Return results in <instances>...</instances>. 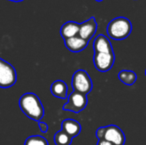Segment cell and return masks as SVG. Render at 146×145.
<instances>
[{
  "instance_id": "cell-1",
  "label": "cell",
  "mask_w": 146,
  "mask_h": 145,
  "mask_svg": "<svg viewBox=\"0 0 146 145\" xmlns=\"http://www.w3.org/2000/svg\"><path fill=\"white\" fill-rule=\"evenodd\" d=\"M19 106L21 111L28 118L39 122L44 115L43 104L38 97L32 92L23 94L19 100Z\"/></svg>"
},
{
  "instance_id": "cell-2",
  "label": "cell",
  "mask_w": 146,
  "mask_h": 145,
  "mask_svg": "<svg viewBox=\"0 0 146 145\" xmlns=\"http://www.w3.org/2000/svg\"><path fill=\"white\" fill-rule=\"evenodd\" d=\"M132 29L133 25L130 20L119 16L110 21L107 26V33L112 39L123 40L131 34Z\"/></svg>"
},
{
  "instance_id": "cell-3",
  "label": "cell",
  "mask_w": 146,
  "mask_h": 145,
  "mask_svg": "<svg viewBox=\"0 0 146 145\" xmlns=\"http://www.w3.org/2000/svg\"><path fill=\"white\" fill-rule=\"evenodd\" d=\"M72 87L74 91L87 95L93 88L91 77L85 70H77L72 77Z\"/></svg>"
},
{
  "instance_id": "cell-4",
  "label": "cell",
  "mask_w": 146,
  "mask_h": 145,
  "mask_svg": "<svg viewBox=\"0 0 146 145\" xmlns=\"http://www.w3.org/2000/svg\"><path fill=\"white\" fill-rule=\"evenodd\" d=\"M87 103L88 99L86 95L74 91L68 96V102L63 105L62 109L65 111H70L78 114L86 108Z\"/></svg>"
},
{
  "instance_id": "cell-5",
  "label": "cell",
  "mask_w": 146,
  "mask_h": 145,
  "mask_svg": "<svg viewBox=\"0 0 146 145\" xmlns=\"http://www.w3.org/2000/svg\"><path fill=\"white\" fill-rule=\"evenodd\" d=\"M16 72L15 68L8 62L0 58V87L9 88L16 82Z\"/></svg>"
},
{
  "instance_id": "cell-6",
  "label": "cell",
  "mask_w": 146,
  "mask_h": 145,
  "mask_svg": "<svg viewBox=\"0 0 146 145\" xmlns=\"http://www.w3.org/2000/svg\"><path fill=\"white\" fill-rule=\"evenodd\" d=\"M115 54L113 53H94L93 62L97 70L105 73L110 71L115 63Z\"/></svg>"
},
{
  "instance_id": "cell-7",
  "label": "cell",
  "mask_w": 146,
  "mask_h": 145,
  "mask_svg": "<svg viewBox=\"0 0 146 145\" xmlns=\"http://www.w3.org/2000/svg\"><path fill=\"white\" fill-rule=\"evenodd\" d=\"M103 139L109 141L113 145H124L126 142V137L123 131L115 125L105 126Z\"/></svg>"
},
{
  "instance_id": "cell-8",
  "label": "cell",
  "mask_w": 146,
  "mask_h": 145,
  "mask_svg": "<svg viewBox=\"0 0 146 145\" xmlns=\"http://www.w3.org/2000/svg\"><path fill=\"white\" fill-rule=\"evenodd\" d=\"M98 28V24L94 16L91 17L87 21L80 23L79 36L85 40L90 41V39L95 35Z\"/></svg>"
},
{
  "instance_id": "cell-9",
  "label": "cell",
  "mask_w": 146,
  "mask_h": 145,
  "mask_svg": "<svg viewBox=\"0 0 146 145\" xmlns=\"http://www.w3.org/2000/svg\"><path fill=\"white\" fill-rule=\"evenodd\" d=\"M93 49L95 53H113V47L110 39L104 34L97 36L93 42Z\"/></svg>"
},
{
  "instance_id": "cell-10",
  "label": "cell",
  "mask_w": 146,
  "mask_h": 145,
  "mask_svg": "<svg viewBox=\"0 0 146 145\" xmlns=\"http://www.w3.org/2000/svg\"><path fill=\"white\" fill-rule=\"evenodd\" d=\"M88 43L89 41L85 40L84 38H80L79 35L64 40V44L67 49L74 53H78L85 50L87 47Z\"/></svg>"
},
{
  "instance_id": "cell-11",
  "label": "cell",
  "mask_w": 146,
  "mask_h": 145,
  "mask_svg": "<svg viewBox=\"0 0 146 145\" xmlns=\"http://www.w3.org/2000/svg\"><path fill=\"white\" fill-rule=\"evenodd\" d=\"M80 26V23L73 21L65 22L60 29L61 36L65 40V39H68V38H70L79 35Z\"/></svg>"
},
{
  "instance_id": "cell-12",
  "label": "cell",
  "mask_w": 146,
  "mask_h": 145,
  "mask_svg": "<svg viewBox=\"0 0 146 145\" xmlns=\"http://www.w3.org/2000/svg\"><path fill=\"white\" fill-rule=\"evenodd\" d=\"M62 131L66 132L71 138H75L80 133L81 126L77 121L67 119L62 122Z\"/></svg>"
},
{
  "instance_id": "cell-13",
  "label": "cell",
  "mask_w": 146,
  "mask_h": 145,
  "mask_svg": "<svg viewBox=\"0 0 146 145\" xmlns=\"http://www.w3.org/2000/svg\"><path fill=\"white\" fill-rule=\"evenodd\" d=\"M68 85L62 80H56L52 83L50 86V92L51 94L61 99H65L68 95Z\"/></svg>"
},
{
  "instance_id": "cell-14",
  "label": "cell",
  "mask_w": 146,
  "mask_h": 145,
  "mask_svg": "<svg viewBox=\"0 0 146 145\" xmlns=\"http://www.w3.org/2000/svg\"><path fill=\"white\" fill-rule=\"evenodd\" d=\"M119 79L126 85H133L137 80V74L131 70H121L118 73Z\"/></svg>"
},
{
  "instance_id": "cell-15",
  "label": "cell",
  "mask_w": 146,
  "mask_h": 145,
  "mask_svg": "<svg viewBox=\"0 0 146 145\" xmlns=\"http://www.w3.org/2000/svg\"><path fill=\"white\" fill-rule=\"evenodd\" d=\"M72 140L73 138L62 130L57 132L54 136V142L56 145H71Z\"/></svg>"
},
{
  "instance_id": "cell-16",
  "label": "cell",
  "mask_w": 146,
  "mask_h": 145,
  "mask_svg": "<svg viewBox=\"0 0 146 145\" xmlns=\"http://www.w3.org/2000/svg\"><path fill=\"white\" fill-rule=\"evenodd\" d=\"M24 145H49V143L44 137L35 135L27 138L24 143Z\"/></svg>"
},
{
  "instance_id": "cell-17",
  "label": "cell",
  "mask_w": 146,
  "mask_h": 145,
  "mask_svg": "<svg viewBox=\"0 0 146 145\" xmlns=\"http://www.w3.org/2000/svg\"><path fill=\"white\" fill-rule=\"evenodd\" d=\"M104 130H105V126H101L99 127L97 132H96V137L99 140V139H103V137H104Z\"/></svg>"
},
{
  "instance_id": "cell-18",
  "label": "cell",
  "mask_w": 146,
  "mask_h": 145,
  "mask_svg": "<svg viewBox=\"0 0 146 145\" xmlns=\"http://www.w3.org/2000/svg\"><path fill=\"white\" fill-rule=\"evenodd\" d=\"M38 124V127L40 128V130H41L42 132H46L48 131L49 127H48V126H47L46 123H44L43 121H39Z\"/></svg>"
},
{
  "instance_id": "cell-19",
  "label": "cell",
  "mask_w": 146,
  "mask_h": 145,
  "mask_svg": "<svg viewBox=\"0 0 146 145\" xmlns=\"http://www.w3.org/2000/svg\"><path fill=\"white\" fill-rule=\"evenodd\" d=\"M97 145H113L111 143H110L109 141L107 140H104V139H99L98 141V144Z\"/></svg>"
},
{
  "instance_id": "cell-20",
  "label": "cell",
  "mask_w": 146,
  "mask_h": 145,
  "mask_svg": "<svg viewBox=\"0 0 146 145\" xmlns=\"http://www.w3.org/2000/svg\"><path fill=\"white\" fill-rule=\"evenodd\" d=\"M9 1H12V2H21L23 0H9Z\"/></svg>"
},
{
  "instance_id": "cell-21",
  "label": "cell",
  "mask_w": 146,
  "mask_h": 145,
  "mask_svg": "<svg viewBox=\"0 0 146 145\" xmlns=\"http://www.w3.org/2000/svg\"><path fill=\"white\" fill-rule=\"evenodd\" d=\"M95 1H97V2H102V1H104V0H95Z\"/></svg>"
},
{
  "instance_id": "cell-22",
  "label": "cell",
  "mask_w": 146,
  "mask_h": 145,
  "mask_svg": "<svg viewBox=\"0 0 146 145\" xmlns=\"http://www.w3.org/2000/svg\"><path fill=\"white\" fill-rule=\"evenodd\" d=\"M145 75H146V69H145Z\"/></svg>"
}]
</instances>
